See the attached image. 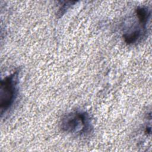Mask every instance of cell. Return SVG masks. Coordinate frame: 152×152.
I'll return each instance as SVG.
<instances>
[{
	"instance_id": "cell-1",
	"label": "cell",
	"mask_w": 152,
	"mask_h": 152,
	"mask_svg": "<svg viewBox=\"0 0 152 152\" xmlns=\"http://www.w3.org/2000/svg\"><path fill=\"white\" fill-rule=\"evenodd\" d=\"M60 127L63 132L80 137L89 136L93 129L90 115L81 110L65 115L61 120Z\"/></svg>"
},
{
	"instance_id": "cell-2",
	"label": "cell",
	"mask_w": 152,
	"mask_h": 152,
	"mask_svg": "<svg viewBox=\"0 0 152 152\" xmlns=\"http://www.w3.org/2000/svg\"><path fill=\"white\" fill-rule=\"evenodd\" d=\"M19 73L18 70L15 71L1 81L0 108L2 116L11 109L17 97Z\"/></svg>"
}]
</instances>
